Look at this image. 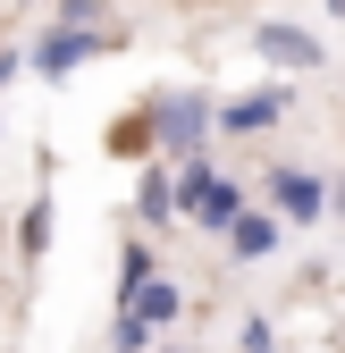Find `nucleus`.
Instances as JSON below:
<instances>
[{
  "label": "nucleus",
  "instance_id": "f257e3e1",
  "mask_svg": "<svg viewBox=\"0 0 345 353\" xmlns=\"http://www.w3.org/2000/svg\"><path fill=\"white\" fill-rule=\"evenodd\" d=\"M186 210L202 219V228H236L244 219V185H228V176H210V168H186Z\"/></svg>",
  "mask_w": 345,
  "mask_h": 353
},
{
  "label": "nucleus",
  "instance_id": "f03ea898",
  "mask_svg": "<svg viewBox=\"0 0 345 353\" xmlns=\"http://www.w3.org/2000/svg\"><path fill=\"white\" fill-rule=\"evenodd\" d=\"M253 51H262V59H278V68H295V76H304V68H320V42H312L304 26H253Z\"/></svg>",
  "mask_w": 345,
  "mask_h": 353
},
{
  "label": "nucleus",
  "instance_id": "7ed1b4c3",
  "mask_svg": "<svg viewBox=\"0 0 345 353\" xmlns=\"http://www.w3.org/2000/svg\"><path fill=\"white\" fill-rule=\"evenodd\" d=\"M270 202H278V219H320V210H328V185L304 176V168H278V176H270Z\"/></svg>",
  "mask_w": 345,
  "mask_h": 353
},
{
  "label": "nucleus",
  "instance_id": "20e7f679",
  "mask_svg": "<svg viewBox=\"0 0 345 353\" xmlns=\"http://www.w3.org/2000/svg\"><path fill=\"white\" fill-rule=\"evenodd\" d=\"M202 126H210V110H202L194 93H168V101H160V135L177 143V152H194V143H202Z\"/></svg>",
  "mask_w": 345,
  "mask_h": 353
},
{
  "label": "nucleus",
  "instance_id": "39448f33",
  "mask_svg": "<svg viewBox=\"0 0 345 353\" xmlns=\"http://www.w3.org/2000/svg\"><path fill=\"white\" fill-rule=\"evenodd\" d=\"M278 118H286V93H244V101H228V110H219L228 135H262V126H278Z\"/></svg>",
  "mask_w": 345,
  "mask_h": 353
},
{
  "label": "nucleus",
  "instance_id": "423d86ee",
  "mask_svg": "<svg viewBox=\"0 0 345 353\" xmlns=\"http://www.w3.org/2000/svg\"><path fill=\"white\" fill-rule=\"evenodd\" d=\"M228 244H236L244 261H270V252H278V219H270V210H244L236 228H228Z\"/></svg>",
  "mask_w": 345,
  "mask_h": 353
},
{
  "label": "nucleus",
  "instance_id": "0eeeda50",
  "mask_svg": "<svg viewBox=\"0 0 345 353\" xmlns=\"http://www.w3.org/2000/svg\"><path fill=\"white\" fill-rule=\"evenodd\" d=\"M126 312H135L144 328H160V320H177V286H144V294H126Z\"/></svg>",
  "mask_w": 345,
  "mask_h": 353
},
{
  "label": "nucleus",
  "instance_id": "6e6552de",
  "mask_svg": "<svg viewBox=\"0 0 345 353\" xmlns=\"http://www.w3.org/2000/svg\"><path fill=\"white\" fill-rule=\"evenodd\" d=\"M84 51H93V42H84V34H51V42H42V76H68Z\"/></svg>",
  "mask_w": 345,
  "mask_h": 353
},
{
  "label": "nucleus",
  "instance_id": "1a4fd4ad",
  "mask_svg": "<svg viewBox=\"0 0 345 353\" xmlns=\"http://www.w3.org/2000/svg\"><path fill=\"white\" fill-rule=\"evenodd\" d=\"M110 143H118V152H144V143H152V118H126V126H118Z\"/></svg>",
  "mask_w": 345,
  "mask_h": 353
},
{
  "label": "nucleus",
  "instance_id": "9d476101",
  "mask_svg": "<svg viewBox=\"0 0 345 353\" xmlns=\"http://www.w3.org/2000/svg\"><path fill=\"white\" fill-rule=\"evenodd\" d=\"M328 9H337V17H345V0H328Z\"/></svg>",
  "mask_w": 345,
  "mask_h": 353
},
{
  "label": "nucleus",
  "instance_id": "9b49d317",
  "mask_svg": "<svg viewBox=\"0 0 345 353\" xmlns=\"http://www.w3.org/2000/svg\"><path fill=\"white\" fill-rule=\"evenodd\" d=\"M337 219H345V194H337Z\"/></svg>",
  "mask_w": 345,
  "mask_h": 353
}]
</instances>
